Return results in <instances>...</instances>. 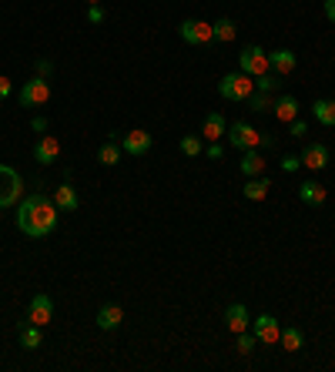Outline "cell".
Instances as JSON below:
<instances>
[{
    "mask_svg": "<svg viewBox=\"0 0 335 372\" xmlns=\"http://www.w3.org/2000/svg\"><path fill=\"white\" fill-rule=\"evenodd\" d=\"M281 88V81H279V74H261V77H255V91H261V94H272V91H279Z\"/></svg>",
    "mask_w": 335,
    "mask_h": 372,
    "instance_id": "f1b7e54d",
    "label": "cell"
},
{
    "mask_svg": "<svg viewBox=\"0 0 335 372\" xmlns=\"http://www.w3.org/2000/svg\"><path fill=\"white\" fill-rule=\"evenodd\" d=\"M238 168H242L245 178H255V175H261V171H265V158H261V151L259 148L242 151V161H238Z\"/></svg>",
    "mask_w": 335,
    "mask_h": 372,
    "instance_id": "d6986e66",
    "label": "cell"
},
{
    "mask_svg": "<svg viewBox=\"0 0 335 372\" xmlns=\"http://www.w3.org/2000/svg\"><path fill=\"white\" fill-rule=\"evenodd\" d=\"M17 101H20V108H40V104H47V101H51V84H47V77L34 74L24 88H20Z\"/></svg>",
    "mask_w": 335,
    "mask_h": 372,
    "instance_id": "277c9868",
    "label": "cell"
},
{
    "mask_svg": "<svg viewBox=\"0 0 335 372\" xmlns=\"http://www.w3.org/2000/svg\"><path fill=\"white\" fill-rule=\"evenodd\" d=\"M178 148H181V154H188V158H198V154L205 151V145H202L198 134H185V138L178 141Z\"/></svg>",
    "mask_w": 335,
    "mask_h": 372,
    "instance_id": "83f0119b",
    "label": "cell"
},
{
    "mask_svg": "<svg viewBox=\"0 0 335 372\" xmlns=\"http://www.w3.org/2000/svg\"><path fill=\"white\" fill-rule=\"evenodd\" d=\"M268 188H272V181L268 178H261V175H255V178H248L242 188V195L248 198V202H265L268 198Z\"/></svg>",
    "mask_w": 335,
    "mask_h": 372,
    "instance_id": "7402d4cb",
    "label": "cell"
},
{
    "mask_svg": "<svg viewBox=\"0 0 335 372\" xmlns=\"http://www.w3.org/2000/svg\"><path fill=\"white\" fill-rule=\"evenodd\" d=\"M224 131H228V121L222 118V111L205 114V121H202V138L205 141H222Z\"/></svg>",
    "mask_w": 335,
    "mask_h": 372,
    "instance_id": "e0dca14e",
    "label": "cell"
},
{
    "mask_svg": "<svg viewBox=\"0 0 335 372\" xmlns=\"http://www.w3.org/2000/svg\"><path fill=\"white\" fill-rule=\"evenodd\" d=\"M54 318V298L51 296H34L31 298V305H27V322H34V325H47Z\"/></svg>",
    "mask_w": 335,
    "mask_h": 372,
    "instance_id": "30bf717a",
    "label": "cell"
},
{
    "mask_svg": "<svg viewBox=\"0 0 335 372\" xmlns=\"http://www.w3.org/2000/svg\"><path fill=\"white\" fill-rule=\"evenodd\" d=\"M252 332L259 335V342H268V346H275L281 335V325L275 316H268V312H261V316L252 318Z\"/></svg>",
    "mask_w": 335,
    "mask_h": 372,
    "instance_id": "ba28073f",
    "label": "cell"
},
{
    "mask_svg": "<svg viewBox=\"0 0 335 372\" xmlns=\"http://www.w3.org/2000/svg\"><path fill=\"white\" fill-rule=\"evenodd\" d=\"M211 34H215V40L228 44V40L238 38V27H235V20H231V17H218L215 24H211Z\"/></svg>",
    "mask_w": 335,
    "mask_h": 372,
    "instance_id": "484cf974",
    "label": "cell"
},
{
    "mask_svg": "<svg viewBox=\"0 0 335 372\" xmlns=\"http://www.w3.org/2000/svg\"><path fill=\"white\" fill-rule=\"evenodd\" d=\"M205 154L211 158V161H218L224 154V148H222V141H208V148H205Z\"/></svg>",
    "mask_w": 335,
    "mask_h": 372,
    "instance_id": "d6a6232c",
    "label": "cell"
},
{
    "mask_svg": "<svg viewBox=\"0 0 335 372\" xmlns=\"http://www.w3.org/2000/svg\"><path fill=\"white\" fill-rule=\"evenodd\" d=\"M97 329H104V332H114V329H121V322H124V309L121 305H114V302H108V305H101L97 309Z\"/></svg>",
    "mask_w": 335,
    "mask_h": 372,
    "instance_id": "5bb4252c",
    "label": "cell"
},
{
    "mask_svg": "<svg viewBox=\"0 0 335 372\" xmlns=\"http://www.w3.org/2000/svg\"><path fill=\"white\" fill-rule=\"evenodd\" d=\"M224 325H228V329H231L235 335L245 332V329L252 325V318H248V309H245L242 302H231V305L224 309Z\"/></svg>",
    "mask_w": 335,
    "mask_h": 372,
    "instance_id": "2e32d148",
    "label": "cell"
},
{
    "mask_svg": "<svg viewBox=\"0 0 335 372\" xmlns=\"http://www.w3.org/2000/svg\"><path fill=\"white\" fill-rule=\"evenodd\" d=\"M279 346L285 349V353H298V349L305 346V335H302V329H295V325H288V329H281Z\"/></svg>",
    "mask_w": 335,
    "mask_h": 372,
    "instance_id": "d4e9b609",
    "label": "cell"
},
{
    "mask_svg": "<svg viewBox=\"0 0 335 372\" xmlns=\"http://www.w3.org/2000/svg\"><path fill=\"white\" fill-rule=\"evenodd\" d=\"M178 34H181V40L185 44H191V47H205V44H211L215 40V34H211V24L208 20H181V27H178Z\"/></svg>",
    "mask_w": 335,
    "mask_h": 372,
    "instance_id": "52a82bcc",
    "label": "cell"
},
{
    "mask_svg": "<svg viewBox=\"0 0 335 372\" xmlns=\"http://www.w3.org/2000/svg\"><path fill=\"white\" fill-rule=\"evenodd\" d=\"M31 128L38 131V134H44V131H47V118H34V121H31Z\"/></svg>",
    "mask_w": 335,
    "mask_h": 372,
    "instance_id": "8d00e7d4",
    "label": "cell"
},
{
    "mask_svg": "<svg viewBox=\"0 0 335 372\" xmlns=\"http://www.w3.org/2000/svg\"><path fill=\"white\" fill-rule=\"evenodd\" d=\"M54 205L60 208V211H77V208H81V198H77V191L71 181H64V185L54 191Z\"/></svg>",
    "mask_w": 335,
    "mask_h": 372,
    "instance_id": "44dd1931",
    "label": "cell"
},
{
    "mask_svg": "<svg viewBox=\"0 0 335 372\" xmlns=\"http://www.w3.org/2000/svg\"><path fill=\"white\" fill-rule=\"evenodd\" d=\"M40 342H44L40 325H34V322H24V325H20V349L34 353V349H40Z\"/></svg>",
    "mask_w": 335,
    "mask_h": 372,
    "instance_id": "603a6c76",
    "label": "cell"
},
{
    "mask_svg": "<svg viewBox=\"0 0 335 372\" xmlns=\"http://www.w3.org/2000/svg\"><path fill=\"white\" fill-rule=\"evenodd\" d=\"M298 198H302L305 205L322 208V205H325V198H329V191L318 185V181H302V188H298Z\"/></svg>",
    "mask_w": 335,
    "mask_h": 372,
    "instance_id": "ac0fdd59",
    "label": "cell"
},
{
    "mask_svg": "<svg viewBox=\"0 0 335 372\" xmlns=\"http://www.w3.org/2000/svg\"><path fill=\"white\" fill-rule=\"evenodd\" d=\"M121 148H124V154H131V158H141V154L151 151V134L141 128L124 131V134H121Z\"/></svg>",
    "mask_w": 335,
    "mask_h": 372,
    "instance_id": "9c48e42d",
    "label": "cell"
},
{
    "mask_svg": "<svg viewBox=\"0 0 335 372\" xmlns=\"http://www.w3.org/2000/svg\"><path fill=\"white\" fill-rule=\"evenodd\" d=\"M268 64H272V71L279 77H288L295 71L298 57H295V51H288V47H275V51H268Z\"/></svg>",
    "mask_w": 335,
    "mask_h": 372,
    "instance_id": "8fae6325",
    "label": "cell"
},
{
    "mask_svg": "<svg viewBox=\"0 0 335 372\" xmlns=\"http://www.w3.org/2000/svg\"><path fill=\"white\" fill-rule=\"evenodd\" d=\"M245 104H248V108H252V111H255V114H265V111H272V104H275V97H272V94H261V91H255V94H252V97H248V101H245Z\"/></svg>",
    "mask_w": 335,
    "mask_h": 372,
    "instance_id": "4316f807",
    "label": "cell"
},
{
    "mask_svg": "<svg viewBox=\"0 0 335 372\" xmlns=\"http://www.w3.org/2000/svg\"><path fill=\"white\" fill-rule=\"evenodd\" d=\"M88 20H91V24H104V7H101V3H91V7H88Z\"/></svg>",
    "mask_w": 335,
    "mask_h": 372,
    "instance_id": "1f68e13d",
    "label": "cell"
},
{
    "mask_svg": "<svg viewBox=\"0 0 335 372\" xmlns=\"http://www.w3.org/2000/svg\"><path fill=\"white\" fill-rule=\"evenodd\" d=\"M10 94H14V84H10V81H7V77L0 74V101H7V97H10Z\"/></svg>",
    "mask_w": 335,
    "mask_h": 372,
    "instance_id": "e575fe53",
    "label": "cell"
},
{
    "mask_svg": "<svg viewBox=\"0 0 335 372\" xmlns=\"http://www.w3.org/2000/svg\"><path fill=\"white\" fill-rule=\"evenodd\" d=\"M57 218H60V208L44 191H31L17 202V228L27 238H47L57 228Z\"/></svg>",
    "mask_w": 335,
    "mask_h": 372,
    "instance_id": "6da1fadb",
    "label": "cell"
},
{
    "mask_svg": "<svg viewBox=\"0 0 335 372\" xmlns=\"http://www.w3.org/2000/svg\"><path fill=\"white\" fill-rule=\"evenodd\" d=\"M218 94H222L224 101H235V104H242L248 101L252 94H255V77L242 74V71H235V74H224L218 81Z\"/></svg>",
    "mask_w": 335,
    "mask_h": 372,
    "instance_id": "7a4b0ae2",
    "label": "cell"
},
{
    "mask_svg": "<svg viewBox=\"0 0 335 372\" xmlns=\"http://www.w3.org/2000/svg\"><path fill=\"white\" fill-rule=\"evenodd\" d=\"M57 158H60V141L54 134H40V141L34 145V161L38 165H54Z\"/></svg>",
    "mask_w": 335,
    "mask_h": 372,
    "instance_id": "7c38bea8",
    "label": "cell"
},
{
    "mask_svg": "<svg viewBox=\"0 0 335 372\" xmlns=\"http://www.w3.org/2000/svg\"><path fill=\"white\" fill-rule=\"evenodd\" d=\"M51 71H54V64H51V60H38V74L40 77H51Z\"/></svg>",
    "mask_w": 335,
    "mask_h": 372,
    "instance_id": "d590c367",
    "label": "cell"
},
{
    "mask_svg": "<svg viewBox=\"0 0 335 372\" xmlns=\"http://www.w3.org/2000/svg\"><path fill=\"white\" fill-rule=\"evenodd\" d=\"M238 71L248 77H261L272 71V64H268V51L259 47V44H248L242 54H238Z\"/></svg>",
    "mask_w": 335,
    "mask_h": 372,
    "instance_id": "3957f363",
    "label": "cell"
},
{
    "mask_svg": "<svg viewBox=\"0 0 335 372\" xmlns=\"http://www.w3.org/2000/svg\"><path fill=\"white\" fill-rule=\"evenodd\" d=\"M298 168H302V158H298V154H285V158H281V171L292 175V171H298Z\"/></svg>",
    "mask_w": 335,
    "mask_h": 372,
    "instance_id": "4dcf8cb0",
    "label": "cell"
},
{
    "mask_svg": "<svg viewBox=\"0 0 335 372\" xmlns=\"http://www.w3.org/2000/svg\"><path fill=\"white\" fill-rule=\"evenodd\" d=\"M322 10H325V17L335 24V0H325V3H322Z\"/></svg>",
    "mask_w": 335,
    "mask_h": 372,
    "instance_id": "74e56055",
    "label": "cell"
},
{
    "mask_svg": "<svg viewBox=\"0 0 335 372\" xmlns=\"http://www.w3.org/2000/svg\"><path fill=\"white\" fill-rule=\"evenodd\" d=\"M288 128H292V138H305V134H309V124H305L302 118H295V121H292Z\"/></svg>",
    "mask_w": 335,
    "mask_h": 372,
    "instance_id": "836d02e7",
    "label": "cell"
},
{
    "mask_svg": "<svg viewBox=\"0 0 335 372\" xmlns=\"http://www.w3.org/2000/svg\"><path fill=\"white\" fill-rule=\"evenodd\" d=\"M312 118H316L322 128H335V101L332 97H318L312 104Z\"/></svg>",
    "mask_w": 335,
    "mask_h": 372,
    "instance_id": "ffe728a7",
    "label": "cell"
},
{
    "mask_svg": "<svg viewBox=\"0 0 335 372\" xmlns=\"http://www.w3.org/2000/svg\"><path fill=\"white\" fill-rule=\"evenodd\" d=\"M20 195H24V181H20V175L14 171V168L0 165V208L17 205Z\"/></svg>",
    "mask_w": 335,
    "mask_h": 372,
    "instance_id": "8992f818",
    "label": "cell"
},
{
    "mask_svg": "<svg viewBox=\"0 0 335 372\" xmlns=\"http://www.w3.org/2000/svg\"><path fill=\"white\" fill-rule=\"evenodd\" d=\"M302 168H309V171H322V168H329V145L312 141L309 148L302 151Z\"/></svg>",
    "mask_w": 335,
    "mask_h": 372,
    "instance_id": "4fadbf2b",
    "label": "cell"
},
{
    "mask_svg": "<svg viewBox=\"0 0 335 372\" xmlns=\"http://www.w3.org/2000/svg\"><path fill=\"white\" fill-rule=\"evenodd\" d=\"M121 154H124V148H121L117 141H111V138H108V141L97 148V161H101L104 168H114L117 161H121Z\"/></svg>",
    "mask_w": 335,
    "mask_h": 372,
    "instance_id": "cb8c5ba5",
    "label": "cell"
},
{
    "mask_svg": "<svg viewBox=\"0 0 335 372\" xmlns=\"http://www.w3.org/2000/svg\"><path fill=\"white\" fill-rule=\"evenodd\" d=\"M91 3H101V0H88V7H91Z\"/></svg>",
    "mask_w": 335,
    "mask_h": 372,
    "instance_id": "f35d334b",
    "label": "cell"
},
{
    "mask_svg": "<svg viewBox=\"0 0 335 372\" xmlns=\"http://www.w3.org/2000/svg\"><path fill=\"white\" fill-rule=\"evenodd\" d=\"M228 145L238 151H248V148H259L261 145V131H255L248 121H235V124H228Z\"/></svg>",
    "mask_w": 335,
    "mask_h": 372,
    "instance_id": "5b68a950",
    "label": "cell"
},
{
    "mask_svg": "<svg viewBox=\"0 0 335 372\" xmlns=\"http://www.w3.org/2000/svg\"><path fill=\"white\" fill-rule=\"evenodd\" d=\"M255 346H259V335H255V332H248V329H245V332H238V353H242V355H252V353H255Z\"/></svg>",
    "mask_w": 335,
    "mask_h": 372,
    "instance_id": "f546056e",
    "label": "cell"
},
{
    "mask_svg": "<svg viewBox=\"0 0 335 372\" xmlns=\"http://www.w3.org/2000/svg\"><path fill=\"white\" fill-rule=\"evenodd\" d=\"M272 108H275V121H281V124H292L298 114H302V108H298V101L292 94H279Z\"/></svg>",
    "mask_w": 335,
    "mask_h": 372,
    "instance_id": "9a60e30c",
    "label": "cell"
}]
</instances>
